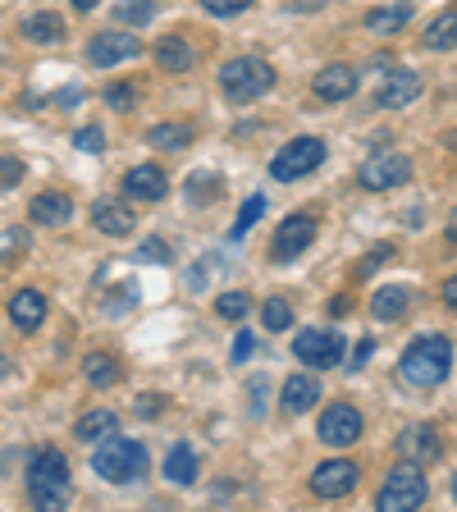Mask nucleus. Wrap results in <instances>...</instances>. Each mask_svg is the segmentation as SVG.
<instances>
[{
    "mask_svg": "<svg viewBox=\"0 0 457 512\" xmlns=\"http://www.w3.org/2000/svg\"><path fill=\"white\" fill-rule=\"evenodd\" d=\"M311 92L320 96V101H348L352 92H357V69L352 64H325L316 74V83H311Z\"/></svg>",
    "mask_w": 457,
    "mask_h": 512,
    "instance_id": "nucleus-16",
    "label": "nucleus"
},
{
    "mask_svg": "<svg viewBox=\"0 0 457 512\" xmlns=\"http://www.w3.org/2000/svg\"><path fill=\"white\" fill-rule=\"evenodd\" d=\"M252 357V334H238L234 339V362H247Z\"/></svg>",
    "mask_w": 457,
    "mask_h": 512,
    "instance_id": "nucleus-41",
    "label": "nucleus"
},
{
    "mask_svg": "<svg viewBox=\"0 0 457 512\" xmlns=\"http://www.w3.org/2000/svg\"><path fill=\"white\" fill-rule=\"evenodd\" d=\"M320 439L330 448H352L362 439V412L352 403H334L330 412L320 416Z\"/></svg>",
    "mask_w": 457,
    "mask_h": 512,
    "instance_id": "nucleus-12",
    "label": "nucleus"
},
{
    "mask_svg": "<svg viewBox=\"0 0 457 512\" xmlns=\"http://www.w3.org/2000/svg\"><path fill=\"white\" fill-rule=\"evenodd\" d=\"M311 243H316V215L298 211V215H288V220L279 224L275 243H270V256H275L279 266H284V261H293V256L307 252Z\"/></svg>",
    "mask_w": 457,
    "mask_h": 512,
    "instance_id": "nucleus-10",
    "label": "nucleus"
},
{
    "mask_svg": "<svg viewBox=\"0 0 457 512\" xmlns=\"http://www.w3.org/2000/svg\"><path fill=\"white\" fill-rule=\"evenodd\" d=\"M96 5H101V0H74V10H83V14H87V10H96Z\"/></svg>",
    "mask_w": 457,
    "mask_h": 512,
    "instance_id": "nucleus-44",
    "label": "nucleus"
},
{
    "mask_svg": "<svg viewBox=\"0 0 457 512\" xmlns=\"http://www.w3.org/2000/svg\"><path fill=\"white\" fill-rule=\"evenodd\" d=\"M407 179H412V160H407L403 151H389V147H380L362 170H357V183H362L366 192H389Z\"/></svg>",
    "mask_w": 457,
    "mask_h": 512,
    "instance_id": "nucleus-7",
    "label": "nucleus"
},
{
    "mask_svg": "<svg viewBox=\"0 0 457 512\" xmlns=\"http://www.w3.org/2000/svg\"><path fill=\"white\" fill-rule=\"evenodd\" d=\"M261 215H266V197L256 192V197H247V202H243V211H238V220H234V238H243L247 229H252V224L261 220Z\"/></svg>",
    "mask_w": 457,
    "mask_h": 512,
    "instance_id": "nucleus-32",
    "label": "nucleus"
},
{
    "mask_svg": "<svg viewBox=\"0 0 457 512\" xmlns=\"http://www.w3.org/2000/svg\"><path fill=\"white\" fill-rule=\"evenodd\" d=\"M92 224L101 229V234H110V238H128L133 234V224H138V215L128 211L124 202H96L92 206Z\"/></svg>",
    "mask_w": 457,
    "mask_h": 512,
    "instance_id": "nucleus-18",
    "label": "nucleus"
},
{
    "mask_svg": "<svg viewBox=\"0 0 457 512\" xmlns=\"http://www.w3.org/2000/svg\"><path fill=\"white\" fill-rule=\"evenodd\" d=\"M412 19V5H389V10H371L366 14V32H380V37H394L407 28Z\"/></svg>",
    "mask_w": 457,
    "mask_h": 512,
    "instance_id": "nucleus-24",
    "label": "nucleus"
},
{
    "mask_svg": "<svg viewBox=\"0 0 457 512\" xmlns=\"http://www.w3.org/2000/svg\"><path fill=\"white\" fill-rule=\"evenodd\" d=\"M106 106L133 110V106H138V87H133V83H110V87H106Z\"/></svg>",
    "mask_w": 457,
    "mask_h": 512,
    "instance_id": "nucleus-34",
    "label": "nucleus"
},
{
    "mask_svg": "<svg viewBox=\"0 0 457 512\" xmlns=\"http://www.w3.org/2000/svg\"><path fill=\"white\" fill-rule=\"evenodd\" d=\"M156 64L160 69H170V74H183V69H192V46L170 32V37H160L156 42Z\"/></svg>",
    "mask_w": 457,
    "mask_h": 512,
    "instance_id": "nucleus-22",
    "label": "nucleus"
},
{
    "mask_svg": "<svg viewBox=\"0 0 457 512\" xmlns=\"http://www.w3.org/2000/svg\"><path fill=\"white\" fill-rule=\"evenodd\" d=\"M439 453H444V444H439V430L435 426H407L403 435H398V458H403V462L426 467V462H435Z\"/></svg>",
    "mask_w": 457,
    "mask_h": 512,
    "instance_id": "nucleus-14",
    "label": "nucleus"
},
{
    "mask_svg": "<svg viewBox=\"0 0 457 512\" xmlns=\"http://www.w3.org/2000/svg\"><path fill=\"white\" fill-rule=\"evenodd\" d=\"M320 160H325V142L320 138H293L275 160H270V179L293 183V179H302V174L320 170Z\"/></svg>",
    "mask_w": 457,
    "mask_h": 512,
    "instance_id": "nucleus-6",
    "label": "nucleus"
},
{
    "mask_svg": "<svg viewBox=\"0 0 457 512\" xmlns=\"http://www.w3.org/2000/svg\"><path fill=\"white\" fill-rule=\"evenodd\" d=\"M316 398H320V384L311 380V375H288L279 407H284L288 416H302V412H311V407H316Z\"/></svg>",
    "mask_w": 457,
    "mask_h": 512,
    "instance_id": "nucleus-19",
    "label": "nucleus"
},
{
    "mask_svg": "<svg viewBox=\"0 0 457 512\" xmlns=\"http://www.w3.org/2000/svg\"><path fill=\"white\" fill-rule=\"evenodd\" d=\"M275 87V69H270L261 55H238V60L220 64V92L229 101H256V96H266Z\"/></svg>",
    "mask_w": 457,
    "mask_h": 512,
    "instance_id": "nucleus-4",
    "label": "nucleus"
},
{
    "mask_svg": "<svg viewBox=\"0 0 457 512\" xmlns=\"http://www.w3.org/2000/svg\"><path fill=\"white\" fill-rule=\"evenodd\" d=\"M133 256H138V261H151V266H165V261H170V247L160 243V238H147V243H142Z\"/></svg>",
    "mask_w": 457,
    "mask_h": 512,
    "instance_id": "nucleus-38",
    "label": "nucleus"
},
{
    "mask_svg": "<svg viewBox=\"0 0 457 512\" xmlns=\"http://www.w3.org/2000/svg\"><path fill=\"white\" fill-rule=\"evenodd\" d=\"M371 357H375V343H371V339H362V343H357V352H352V362H348V371H362V366H366V362H371Z\"/></svg>",
    "mask_w": 457,
    "mask_h": 512,
    "instance_id": "nucleus-40",
    "label": "nucleus"
},
{
    "mask_svg": "<svg viewBox=\"0 0 457 512\" xmlns=\"http://www.w3.org/2000/svg\"><path fill=\"white\" fill-rule=\"evenodd\" d=\"M416 96H421V74L416 69H389L380 83V92H375V106L380 110H403L412 106Z\"/></svg>",
    "mask_w": 457,
    "mask_h": 512,
    "instance_id": "nucleus-13",
    "label": "nucleus"
},
{
    "mask_svg": "<svg viewBox=\"0 0 457 512\" xmlns=\"http://www.w3.org/2000/svg\"><path fill=\"white\" fill-rule=\"evenodd\" d=\"M69 215H74V202L64 192H37L32 197V220L37 224H64Z\"/></svg>",
    "mask_w": 457,
    "mask_h": 512,
    "instance_id": "nucleus-21",
    "label": "nucleus"
},
{
    "mask_svg": "<svg viewBox=\"0 0 457 512\" xmlns=\"http://www.w3.org/2000/svg\"><path fill=\"white\" fill-rule=\"evenodd\" d=\"M261 320H266L270 334H284V330H293V307H288L284 298H270L266 307H261Z\"/></svg>",
    "mask_w": 457,
    "mask_h": 512,
    "instance_id": "nucleus-30",
    "label": "nucleus"
},
{
    "mask_svg": "<svg viewBox=\"0 0 457 512\" xmlns=\"http://www.w3.org/2000/svg\"><path fill=\"white\" fill-rule=\"evenodd\" d=\"M119 430V416L115 412H87L78 416V426H74V439H83V444H96V439H106Z\"/></svg>",
    "mask_w": 457,
    "mask_h": 512,
    "instance_id": "nucleus-23",
    "label": "nucleus"
},
{
    "mask_svg": "<svg viewBox=\"0 0 457 512\" xmlns=\"http://www.w3.org/2000/svg\"><path fill=\"white\" fill-rule=\"evenodd\" d=\"M293 352H298V362L316 366V371H334L343 362V334L339 330H302L293 339Z\"/></svg>",
    "mask_w": 457,
    "mask_h": 512,
    "instance_id": "nucleus-8",
    "label": "nucleus"
},
{
    "mask_svg": "<svg viewBox=\"0 0 457 512\" xmlns=\"http://www.w3.org/2000/svg\"><path fill=\"white\" fill-rule=\"evenodd\" d=\"M357 480H362L357 462H348V458L320 462V467L311 471V494H316V499H348V494L357 490Z\"/></svg>",
    "mask_w": 457,
    "mask_h": 512,
    "instance_id": "nucleus-9",
    "label": "nucleus"
},
{
    "mask_svg": "<svg viewBox=\"0 0 457 512\" xmlns=\"http://www.w3.org/2000/svg\"><path fill=\"white\" fill-rule=\"evenodd\" d=\"M156 0H115V19L119 23H151Z\"/></svg>",
    "mask_w": 457,
    "mask_h": 512,
    "instance_id": "nucleus-31",
    "label": "nucleus"
},
{
    "mask_svg": "<svg viewBox=\"0 0 457 512\" xmlns=\"http://www.w3.org/2000/svg\"><path fill=\"white\" fill-rule=\"evenodd\" d=\"M23 37L37 46H55L64 37V19L60 14H32V19L23 23Z\"/></svg>",
    "mask_w": 457,
    "mask_h": 512,
    "instance_id": "nucleus-26",
    "label": "nucleus"
},
{
    "mask_svg": "<svg viewBox=\"0 0 457 512\" xmlns=\"http://www.w3.org/2000/svg\"><path fill=\"white\" fill-rule=\"evenodd\" d=\"M407 307H412V293H407L403 284L375 288V298H371V316H375V320H398Z\"/></svg>",
    "mask_w": 457,
    "mask_h": 512,
    "instance_id": "nucleus-20",
    "label": "nucleus"
},
{
    "mask_svg": "<svg viewBox=\"0 0 457 512\" xmlns=\"http://www.w3.org/2000/svg\"><path fill=\"white\" fill-rule=\"evenodd\" d=\"M138 55H142V42L133 32H96L92 46H87V60H92L96 69H115V64L138 60Z\"/></svg>",
    "mask_w": 457,
    "mask_h": 512,
    "instance_id": "nucleus-11",
    "label": "nucleus"
},
{
    "mask_svg": "<svg viewBox=\"0 0 457 512\" xmlns=\"http://www.w3.org/2000/svg\"><path fill=\"white\" fill-rule=\"evenodd\" d=\"M147 142H156L160 151H179V147H188V142H192V128H183V124H156L147 133Z\"/></svg>",
    "mask_w": 457,
    "mask_h": 512,
    "instance_id": "nucleus-29",
    "label": "nucleus"
},
{
    "mask_svg": "<svg viewBox=\"0 0 457 512\" xmlns=\"http://www.w3.org/2000/svg\"><path fill=\"white\" fill-rule=\"evenodd\" d=\"M92 471L110 485H128L147 471V448L138 439H124V435H106L96 439V453H92Z\"/></svg>",
    "mask_w": 457,
    "mask_h": 512,
    "instance_id": "nucleus-3",
    "label": "nucleus"
},
{
    "mask_svg": "<svg viewBox=\"0 0 457 512\" xmlns=\"http://www.w3.org/2000/svg\"><path fill=\"white\" fill-rule=\"evenodd\" d=\"M426 476H421V467L416 462H398L389 476H384L380 494H375V508L380 512H416L421 503H426Z\"/></svg>",
    "mask_w": 457,
    "mask_h": 512,
    "instance_id": "nucleus-5",
    "label": "nucleus"
},
{
    "mask_svg": "<svg viewBox=\"0 0 457 512\" xmlns=\"http://www.w3.org/2000/svg\"><path fill=\"white\" fill-rule=\"evenodd\" d=\"M188 192H192V202H206V197H215V192H220V179H215L211 170H197V174H192V183H188Z\"/></svg>",
    "mask_w": 457,
    "mask_h": 512,
    "instance_id": "nucleus-35",
    "label": "nucleus"
},
{
    "mask_svg": "<svg viewBox=\"0 0 457 512\" xmlns=\"http://www.w3.org/2000/svg\"><path fill=\"white\" fill-rule=\"evenodd\" d=\"M426 46L430 51H457V10H444L435 23L426 28Z\"/></svg>",
    "mask_w": 457,
    "mask_h": 512,
    "instance_id": "nucleus-27",
    "label": "nucleus"
},
{
    "mask_svg": "<svg viewBox=\"0 0 457 512\" xmlns=\"http://www.w3.org/2000/svg\"><path fill=\"white\" fill-rule=\"evenodd\" d=\"M453 371V343L444 334H421V339L407 343L403 362H398V380L412 384V389H435L448 380Z\"/></svg>",
    "mask_w": 457,
    "mask_h": 512,
    "instance_id": "nucleus-1",
    "label": "nucleus"
},
{
    "mask_svg": "<svg viewBox=\"0 0 457 512\" xmlns=\"http://www.w3.org/2000/svg\"><path fill=\"white\" fill-rule=\"evenodd\" d=\"M215 311H220V320H243L247 311H252V298H247V293H220Z\"/></svg>",
    "mask_w": 457,
    "mask_h": 512,
    "instance_id": "nucleus-33",
    "label": "nucleus"
},
{
    "mask_svg": "<svg viewBox=\"0 0 457 512\" xmlns=\"http://www.w3.org/2000/svg\"><path fill=\"white\" fill-rule=\"evenodd\" d=\"M453 499H457V476H453Z\"/></svg>",
    "mask_w": 457,
    "mask_h": 512,
    "instance_id": "nucleus-47",
    "label": "nucleus"
},
{
    "mask_svg": "<svg viewBox=\"0 0 457 512\" xmlns=\"http://www.w3.org/2000/svg\"><path fill=\"white\" fill-rule=\"evenodd\" d=\"M444 302H448V311H457V275L444 284Z\"/></svg>",
    "mask_w": 457,
    "mask_h": 512,
    "instance_id": "nucleus-42",
    "label": "nucleus"
},
{
    "mask_svg": "<svg viewBox=\"0 0 457 512\" xmlns=\"http://www.w3.org/2000/svg\"><path fill=\"white\" fill-rule=\"evenodd\" d=\"M83 375L96 384V389H110V384L119 380V362L110 357V352H92V357L83 362Z\"/></svg>",
    "mask_w": 457,
    "mask_h": 512,
    "instance_id": "nucleus-28",
    "label": "nucleus"
},
{
    "mask_svg": "<svg viewBox=\"0 0 457 512\" xmlns=\"http://www.w3.org/2000/svg\"><path fill=\"white\" fill-rule=\"evenodd\" d=\"M165 476H170V485H192L197 480V453L188 444H174L170 458H165Z\"/></svg>",
    "mask_w": 457,
    "mask_h": 512,
    "instance_id": "nucleus-25",
    "label": "nucleus"
},
{
    "mask_svg": "<svg viewBox=\"0 0 457 512\" xmlns=\"http://www.w3.org/2000/svg\"><path fill=\"white\" fill-rule=\"evenodd\" d=\"M10 320L19 325L23 334H32L37 325L46 320V298H42V288H19L10 298Z\"/></svg>",
    "mask_w": 457,
    "mask_h": 512,
    "instance_id": "nucleus-17",
    "label": "nucleus"
},
{
    "mask_svg": "<svg viewBox=\"0 0 457 512\" xmlns=\"http://www.w3.org/2000/svg\"><path fill=\"white\" fill-rule=\"evenodd\" d=\"M28 494L37 508L46 512H60L74 494V480H69V462H64L60 448H42V453H32L28 462Z\"/></svg>",
    "mask_w": 457,
    "mask_h": 512,
    "instance_id": "nucleus-2",
    "label": "nucleus"
},
{
    "mask_svg": "<svg viewBox=\"0 0 457 512\" xmlns=\"http://www.w3.org/2000/svg\"><path fill=\"white\" fill-rule=\"evenodd\" d=\"M23 179V160L19 156H0V192H14Z\"/></svg>",
    "mask_w": 457,
    "mask_h": 512,
    "instance_id": "nucleus-36",
    "label": "nucleus"
},
{
    "mask_svg": "<svg viewBox=\"0 0 457 512\" xmlns=\"http://www.w3.org/2000/svg\"><path fill=\"white\" fill-rule=\"evenodd\" d=\"M74 147L78 151H92V156H96V151L106 147V138H101V128H96V124H87V128H78V133H74Z\"/></svg>",
    "mask_w": 457,
    "mask_h": 512,
    "instance_id": "nucleus-39",
    "label": "nucleus"
},
{
    "mask_svg": "<svg viewBox=\"0 0 457 512\" xmlns=\"http://www.w3.org/2000/svg\"><path fill=\"white\" fill-rule=\"evenodd\" d=\"M124 192L133 202H165V192H170V179L160 165H133L124 174Z\"/></svg>",
    "mask_w": 457,
    "mask_h": 512,
    "instance_id": "nucleus-15",
    "label": "nucleus"
},
{
    "mask_svg": "<svg viewBox=\"0 0 457 512\" xmlns=\"http://www.w3.org/2000/svg\"><path fill=\"white\" fill-rule=\"evenodd\" d=\"M444 142H448V151H453V156H457V128H453V133H448Z\"/></svg>",
    "mask_w": 457,
    "mask_h": 512,
    "instance_id": "nucleus-45",
    "label": "nucleus"
},
{
    "mask_svg": "<svg viewBox=\"0 0 457 512\" xmlns=\"http://www.w3.org/2000/svg\"><path fill=\"white\" fill-rule=\"evenodd\" d=\"M5 375H10V357H0V380H5Z\"/></svg>",
    "mask_w": 457,
    "mask_h": 512,
    "instance_id": "nucleus-46",
    "label": "nucleus"
},
{
    "mask_svg": "<svg viewBox=\"0 0 457 512\" xmlns=\"http://www.w3.org/2000/svg\"><path fill=\"white\" fill-rule=\"evenodd\" d=\"M252 0H202V10L215 14V19H234V14H243Z\"/></svg>",
    "mask_w": 457,
    "mask_h": 512,
    "instance_id": "nucleus-37",
    "label": "nucleus"
},
{
    "mask_svg": "<svg viewBox=\"0 0 457 512\" xmlns=\"http://www.w3.org/2000/svg\"><path fill=\"white\" fill-rule=\"evenodd\" d=\"M448 243H453V247H457V211H453V215H448Z\"/></svg>",
    "mask_w": 457,
    "mask_h": 512,
    "instance_id": "nucleus-43",
    "label": "nucleus"
}]
</instances>
